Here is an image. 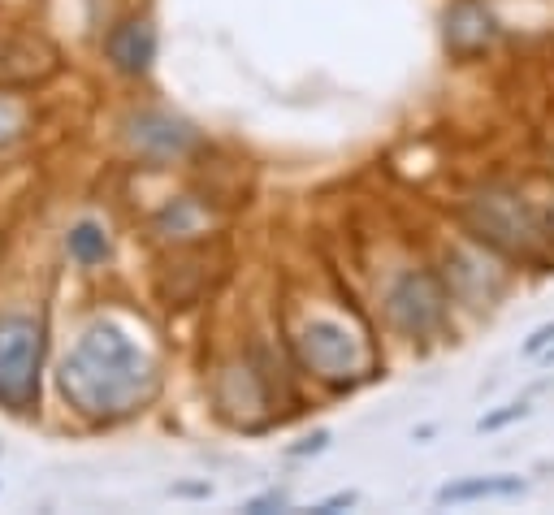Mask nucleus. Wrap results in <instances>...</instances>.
<instances>
[{
  "mask_svg": "<svg viewBox=\"0 0 554 515\" xmlns=\"http://www.w3.org/2000/svg\"><path fill=\"white\" fill-rule=\"evenodd\" d=\"M546 234H550V247H554V208L546 213Z\"/></svg>",
  "mask_w": 554,
  "mask_h": 515,
  "instance_id": "nucleus-15",
  "label": "nucleus"
},
{
  "mask_svg": "<svg viewBox=\"0 0 554 515\" xmlns=\"http://www.w3.org/2000/svg\"><path fill=\"white\" fill-rule=\"evenodd\" d=\"M524 494L520 477H477V481H459V485H442L438 503H472V498H516Z\"/></svg>",
  "mask_w": 554,
  "mask_h": 515,
  "instance_id": "nucleus-10",
  "label": "nucleus"
},
{
  "mask_svg": "<svg viewBox=\"0 0 554 515\" xmlns=\"http://www.w3.org/2000/svg\"><path fill=\"white\" fill-rule=\"evenodd\" d=\"M130 143H135V152L148 156V161H178L182 152H191L195 135L165 113H139L135 122H130Z\"/></svg>",
  "mask_w": 554,
  "mask_h": 515,
  "instance_id": "nucleus-7",
  "label": "nucleus"
},
{
  "mask_svg": "<svg viewBox=\"0 0 554 515\" xmlns=\"http://www.w3.org/2000/svg\"><path fill=\"white\" fill-rule=\"evenodd\" d=\"M490 39H494V18L477 5V0H459V5L446 13V44L455 52L472 57V52H481Z\"/></svg>",
  "mask_w": 554,
  "mask_h": 515,
  "instance_id": "nucleus-9",
  "label": "nucleus"
},
{
  "mask_svg": "<svg viewBox=\"0 0 554 515\" xmlns=\"http://www.w3.org/2000/svg\"><path fill=\"white\" fill-rule=\"evenodd\" d=\"M550 360H554V351H550Z\"/></svg>",
  "mask_w": 554,
  "mask_h": 515,
  "instance_id": "nucleus-16",
  "label": "nucleus"
},
{
  "mask_svg": "<svg viewBox=\"0 0 554 515\" xmlns=\"http://www.w3.org/2000/svg\"><path fill=\"white\" fill-rule=\"evenodd\" d=\"M299 355H303V364H308L316 377L329 381V386H351V381H360L368 368H373V355H368V347L351 334L347 325H338V321L303 325Z\"/></svg>",
  "mask_w": 554,
  "mask_h": 515,
  "instance_id": "nucleus-4",
  "label": "nucleus"
},
{
  "mask_svg": "<svg viewBox=\"0 0 554 515\" xmlns=\"http://www.w3.org/2000/svg\"><path fill=\"white\" fill-rule=\"evenodd\" d=\"M468 226L481 243L498 247V252L529 260V264H550L554 247L546 234V217L524 200V195L511 191H485L468 204Z\"/></svg>",
  "mask_w": 554,
  "mask_h": 515,
  "instance_id": "nucleus-2",
  "label": "nucleus"
},
{
  "mask_svg": "<svg viewBox=\"0 0 554 515\" xmlns=\"http://www.w3.org/2000/svg\"><path fill=\"white\" fill-rule=\"evenodd\" d=\"M57 386L74 412L122 420L156 394V364L117 325H96L65 355Z\"/></svg>",
  "mask_w": 554,
  "mask_h": 515,
  "instance_id": "nucleus-1",
  "label": "nucleus"
},
{
  "mask_svg": "<svg viewBox=\"0 0 554 515\" xmlns=\"http://www.w3.org/2000/svg\"><path fill=\"white\" fill-rule=\"evenodd\" d=\"M550 342H554V325H546V329H537V334L529 338V347H524V351H529V355H537V351H546V347H550Z\"/></svg>",
  "mask_w": 554,
  "mask_h": 515,
  "instance_id": "nucleus-14",
  "label": "nucleus"
},
{
  "mask_svg": "<svg viewBox=\"0 0 554 515\" xmlns=\"http://www.w3.org/2000/svg\"><path fill=\"white\" fill-rule=\"evenodd\" d=\"M524 416H529V407L516 403V407H507V412H498V416H490V420H481V429H498V425H511V420H524Z\"/></svg>",
  "mask_w": 554,
  "mask_h": 515,
  "instance_id": "nucleus-13",
  "label": "nucleus"
},
{
  "mask_svg": "<svg viewBox=\"0 0 554 515\" xmlns=\"http://www.w3.org/2000/svg\"><path fill=\"white\" fill-rule=\"evenodd\" d=\"M70 256L78 264H104L109 260V239H104V230L96 221H83V226L70 230Z\"/></svg>",
  "mask_w": 554,
  "mask_h": 515,
  "instance_id": "nucleus-11",
  "label": "nucleus"
},
{
  "mask_svg": "<svg viewBox=\"0 0 554 515\" xmlns=\"http://www.w3.org/2000/svg\"><path fill=\"white\" fill-rule=\"evenodd\" d=\"M104 48H109V61L122 74H143L156 61V31L148 18H126L122 26H113Z\"/></svg>",
  "mask_w": 554,
  "mask_h": 515,
  "instance_id": "nucleus-8",
  "label": "nucleus"
},
{
  "mask_svg": "<svg viewBox=\"0 0 554 515\" xmlns=\"http://www.w3.org/2000/svg\"><path fill=\"white\" fill-rule=\"evenodd\" d=\"M39 364H44V325L35 316H0V403L31 412L39 399Z\"/></svg>",
  "mask_w": 554,
  "mask_h": 515,
  "instance_id": "nucleus-3",
  "label": "nucleus"
},
{
  "mask_svg": "<svg viewBox=\"0 0 554 515\" xmlns=\"http://www.w3.org/2000/svg\"><path fill=\"white\" fill-rule=\"evenodd\" d=\"M386 312H390V321L399 334L425 338L446 316V290L433 273H403L386 295Z\"/></svg>",
  "mask_w": 554,
  "mask_h": 515,
  "instance_id": "nucleus-5",
  "label": "nucleus"
},
{
  "mask_svg": "<svg viewBox=\"0 0 554 515\" xmlns=\"http://www.w3.org/2000/svg\"><path fill=\"white\" fill-rule=\"evenodd\" d=\"M26 126H31V109H26L18 96H0V148H9L13 139H22Z\"/></svg>",
  "mask_w": 554,
  "mask_h": 515,
  "instance_id": "nucleus-12",
  "label": "nucleus"
},
{
  "mask_svg": "<svg viewBox=\"0 0 554 515\" xmlns=\"http://www.w3.org/2000/svg\"><path fill=\"white\" fill-rule=\"evenodd\" d=\"M57 74V48L39 35H0V87H31Z\"/></svg>",
  "mask_w": 554,
  "mask_h": 515,
  "instance_id": "nucleus-6",
  "label": "nucleus"
}]
</instances>
